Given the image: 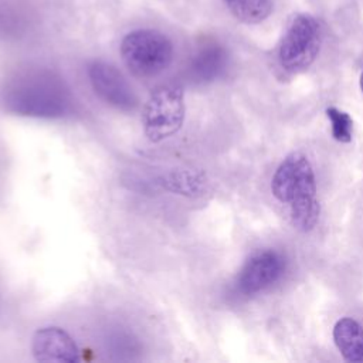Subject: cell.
<instances>
[{"mask_svg":"<svg viewBox=\"0 0 363 363\" xmlns=\"http://www.w3.org/2000/svg\"><path fill=\"white\" fill-rule=\"evenodd\" d=\"M0 104L14 115L60 119L72 115L75 101L57 74L34 69L11 78L1 89Z\"/></svg>","mask_w":363,"mask_h":363,"instance_id":"6da1fadb","label":"cell"},{"mask_svg":"<svg viewBox=\"0 0 363 363\" xmlns=\"http://www.w3.org/2000/svg\"><path fill=\"white\" fill-rule=\"evenodd\" d=\"M274 197L289 207L294 227L301 231L312 230L319 218L316 179L312 163L302 152H292L279 163L272 180Z\"/></svg>","mask_w":363,"mask_h":363,"instance_id":"7a4b0ae2","label":"cell"},{"mask_svg":"<svg viewBox=\"0 0 363 363\" xmlns=\"http://www.w3.org/2000/svg\"><path fill=\"white\" fill-rule=\"evenodd\" d=\"M121 55L133 75L150 78L159 75L170 65L173 44L167 35L157 30H133L123 37Z\"/></svg>","mask_w":363,"mask_h":363,"instance_id":"3957f363","label":"cell"},{"mask_svg":"<svg viewBox=\"0 0 363 363\" xmlns=\"http://www.w3.org/2000/svg\"><path fill=\"white\" fill-rule=\"evenodd\" d=\"M322 43L319 21L308 14L301 13L289 23L278 50L281 67L288 72L306 69L316 58Z\"/></svg>","mask_w":363,"mask_h":363,"instance_id":"277c9868","label":"cell"},{"mask_svg":"<svg viewBox=\"0 0 363 363\" xmlns=\"http://www.w3.org/2000/svg\"><path fill=\"white\" fill-rule=\"evenodd\" d=\"M184 121L183 91L177 85L157 86L143 109V128L152 142L173 136Z\"/></svg>","mask_w":363,"mask_h":363,"instance_id":"5b68a950","label":"cell"},{"mask_svg":"<svg viewBox=\"0 0 363 363\" xmlns=\"http://www.w3.org/2000/svg\"><path fill=\"white\" fill-rule=\"evenodd\" d=\"M86 72L92 89L102 101L123 112H130L138 106V98L132 86L112 64L95 60L89 62Z\"/></svg>","mask_w":363,"mask_h":363,"instance_id":"8992f818","label":"cell"},{"mask_svg":"<svg viewBox=\"0 0 363 363\" xmlns=\"http://www.w3.org/2000/svg\"><path fill=\"white\" fill-rule=\"evenodd\" d=\"M285 271L284 257L274 250L258 251L251 255L242 265L235 288L242 295H254L274 282H277Z\"/></svg>","mask_w":363,"mask_h":363,"instance_id":"52a82bcc","label":"cell"},{"mask_svg":"<svg viewBox=\"0 0 363 363\" xmlns=\"http://www.w3.org/2000/svg\"><path fill=\"white\" fill-rule=\"evenodd\" d=\"M35 360L55 363L79 362V349L74 339L61 328L47 326L38 329L31 342Z\"/></svg>","mask_w":363,"mask_h":363,"instance_id":"ba28073f","label":"cell"},{"mask_svg":"<svg viewBox=\"0 0 363 363\" xmlns=\"http://www.w3.org/2000/svg\"><path fill=\"white\" fill-rule=\"evenodd\" d=\"M228 65L225 48L217 43H206L193 54L187 65V77L197 84L211 82L223 75Z\"/></svg>","mask_w":363,"mask_h":363,"instance_id":"9c48e42d","label":"cell"},{"mask_svg":"<svg viewBox=\"0 0 363 363\" xmlns=\"http://www.w3.org/2000/svg\"><path fill=\"white\" fill-rule=\"evenodd\" d=\"M333 342L346 362L363 363V326L353 318H340L333 326Z\"/></svg>","mask_w":363,"mask_h":363,"instance_id":"30bf717a","label":"cell"},{"mask_svg":"<svg viewBox=\"0 0 363 363\" xmlns=\"http://www.w3.org/2000/svg\"><path fill=\"white\" fill-rule=\"evenodd\" d=\"M230 13L247 24L264 21L272 11V0H224Z\"/></svg>","mask_w":363,"mask_h":363,"instance_id":"8fae6325","label":"cell"},{"mask_svg":"<svg viewBox=\"0 0 363 363\" xmlns=\"http://www.w3.org/2000/svg\"><path fill=\"white\" fill-rule=\"evenodd\" d=\"M326 115L332 123V136L342 143L350 142L353 132V121L350 115L335 106L326 108Z\"/></svg>","mask_w":363,"mask_h":363,"instance_id":"7c38bea8","label":"cell"},{"mask_svg":"<svg viewBox=\"0 0 363 363\" xmlns=\"http://www.w3.org/2000/svg\"><path fill=\"white\" fill-rule=\"evenodd\" d=\"M359 84H360V89H362V92H363V69H362V74H360V81H359Z\"/></svg>","mask_w":363,"mask_h":363,"instance_id":"4fadbf2b","label":"cell"}]
</instances>
